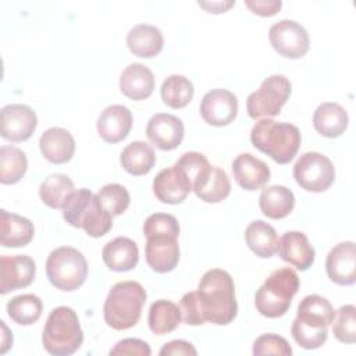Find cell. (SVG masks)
<instances>
[{
    "mask_svg": "<svg viewBox=\"0 0 356 356\" xmlns=\"http://www.w3.org/2000/svg\"><path fill=\"white\" fill-rule=\"evenodd\" d=\"M146 236L145 257L149 267L156 273H170L179 261V224L167 213L150 214L143 222Z\"/></svg>",
    "mask_w": 356,
    "mask_h": 356,
    "instance_id": "cell-1",
    "label": "cell"
},
{
    "mask_svg": "<svg viewBox=\"0 0 356 356\" xmlns=\"http://www.w3.org/2000/svg\"><path fill=\"white\" fill-rule=\"evenodd\" d=\"M196 293L204 321L227 325L236 317L235 285L225 270L213 268L206 271L199 281Z\"/></svg>",
    "mask_w": 356,
    "mask_h": 356,
    "instance_id": "cell-2",
    "label": "cell"
},
{
    "mask_svg": "<svg viewBox=\"0 0 356 356\" xmlns=\"http://www.w3.org/2000/svg\"><path fill=\"white\" fill-rule=\"evenodd\" d=\"M335 310L328 299L320 295L305 296L292 323L291 334L298 345L305 349L320 348L328 337V325L332 323Z\"/></svg>",
    "mask_w": 356,
    "mask_h": 356,
    "instance_id": "cell-3",
    "label": "cell"
},
{
    "mask_svg": "<svg viewBox=\"0 0 356 356\" xmlns=\"http://www.w3.org/2000/svg\"><path fill=\"white\" fill-rule=\"evenodd\" d=\"M300 132L296 125L277 122L271 118L257 121L250 131L252 145L278 164L289 163L300 147Z\"/></svg>",
    "mask_w": 356,
    "mask_h": 356,
    "instance_id": "cell-4",
    "label": "cell"
},
{
    "mask_svg": "<svg viewBox=\"0 0 356 356\" xmlns=\"http://www.w3.org/2000/svg\"><path fill=\"white\" fill-rule=\"evenodd\" d=\"M146 303V291L136 281H121L108 291L103 306L104 321L114 330H128L138 324L143 305Z\"/></svg>",
    "mask_w": 356,
    "mask_h": 356,
    "instance_id": "cell-5",
    "label": "cell"
},
{
    "mask_svg": "<svg viewBox=\"0 0 356 356\" xmlns=\"http://www.w3.org/2000/svg\"><path fill=\"white\" fill-rule=\"evenodd\" d=\"M61 210L70 225L85 229L92 238L106 235L113 227V216L100 204L97 195L86 188L74 191Z\"/></svg>",
    "mask_w": 356,
    "mask_h": 356,
    "instance_id": "cell-6",
    "label": "cell"
},
{
    "mask_svg": "<svg viewBox=\"0 0 356 356\" xmlns=\"http://www.w3.org/2000/svg\"><path fill=\"white\" fill-rule=\"evenodd\" d=\"M82 342L83 332L74 309L68 306L53 309L43 328V348L53 356H68L75 353Z\"/></svg>",
    "mask_w": 356,
    "mask_h": 356,
    "instance_id": "cell-7",
    "label": "cell"
},
{
    "mask_svg": "<svg viewBox=\"0 0 356 356\" xmlns=\"http://www.w3.org/2000/svg\"><path fill=\"white\" fill-rule=\"evenodd\" d=\"M299 285V277L292 268L274 270L254 295L257 312L268 318L284 316L291 307L292 298L298 293Z\"/></svg>",
    "mask_w": 356,
    "mask_h": 356,
    "instance_id": "cell-8",
    "label": "cell"
},
{
    "mask_svg": "<svg viewBox=\"0 0 356 356\" xmlns=\"http://www.w3.org/2000/svg\"><path fill=\"white\" fill-rule=\"evenodd\" d=\"M46 274L53 286L71 292L83 285L88 277V261L78 249L60 246L47 256Z\"/></svg>",
    "mask_w": 356,
    "mask_h": 356,
    "instance_id": "cell-9",
    "label": "cell"
},
{
    "mask_svg": "<svg viewBox=\"0 0 356 356\" xmlns=\"http://www.w3.org/2000/svg\"><path fill=\"white\" fill-rule=\"evenodd\" d=\"M291 82L285 75L274 74L267 76L260 88L252 92L246 100V111L250 118L275 117L291 95Z\"/></svg>",
    "mask_w": 356,
    "mask_h": 356,
    "instance_id": "cell-10",
    "label": "cell"
},
{
    "mask_svg": "<svg viewBox=\"0 0 356 356\" xmlns=\"http://www.w3.org/2000/svg\"><path fill=\"white\" fill-rule=\"evenodd\" d=\"M293 178L307 192H324L335 181V168L327 156L318 152H307L296 160Z\"/></svg>",
    "mask_w": 356,
    "mask_h": 356,
    "instance_id": "cell-11",
    "label": "cell"
},
{
    "mask_svg": "<svg viewBox=\"0 0 356 356\" xmlns=\"http://www.w3.org/2000/svg\"><path fill=\"white\" fill-rule=\"evenodd\" d=\"M268 39L273 49L286 58L303 57L310 46L307 31L293 19H281L271 25Z\"/></svg>",
    "mask_w": 356,
    "mask_h": 356,
    "instance_id": "cell-12",
    "label": "cell"
},
{
    "mask_svg": "<svg viewBox=\"0 0 356 356\" xmlns=\"http://www.w3.org/2000/svg\"><path fill=\"white\" fill-rule=\"evenodd\" d=\"M0 132L1 136L10 142L28 140L36 129V113L25 104L14 103L1 108Z\"/></svg>",
    "mask_w": 356,
    "mask_h": 356,
    "instance_id": "cell-13",
    "label": "cell"
},
{
    "mask_svg": "<svg viewBox=\"0 0 356 356\" xmlns=\"http://www.w3.org/2000/svg\"><path fill=\"white\" fill-rule=\"evenodd\" d=\"M191 192V178L177 163L170 168L161 170L153 179V193L163 203H182Z\"/></svg>",
    "mask_w": 356,
    "mask_h": 356,
    "instance_id": "cell-14",
    "label": "cell"
},
{
    "mask_svg": "<svg viewBox=\"0 0 356 356\" xmlns=\"http://www.w3.org/2000/svg\"><path fill=\"white\" fill-rule=\"evenodd\" d=\"M238 114V97L227 89L209 90L200 103L202 118L213 127L231 124Z\"/></svg>",
    "mask_w": 356,
    "mask_h": 356,
    "instance_id": "cell-15",
    "label": "cell"
},
{
    "mask_svg": "<svg viewBox=\"0 0 356 356\" xmlns=\"http://www.w3.org/2000/svg\"><path fill=\"white\" fill-rule=\"evenodd\" d=\"M36 274L33 259L26 254L0 257V293L26 288L32 284Z\"/></svg>",
    "mask_w": 356,
    "mask_h": 356,
    "instance_id": "cell-16",
    "label": "cell"
},
{
    "mask_svg": "<svg viewBox=\"0 0 356 356\" xmlns=\"http://www.w3.org/2000/svg\"><path fill=\"white\" fill-rule=\"evenodd\" d=\"M192 191L206 203H218L229 196L231 182L224 170L207 163L196 175Z\"/></svg>",
    "mask_w": 356,
    "mask_h": 356,
    "instance_id": "cell-17",
    "label": "cell"
},
{
    "mask_svg": "<svg viewBox=\"0 0 356 356\" xmlns=\"http://www.w3.org/2000/svg\"><path fill=\"white\" fill-rule=\"evenodd\" d=\"M146 135L149 140L160 150H174L184 139V122L181 118L172 114L157 113L149 120Z\"/></svg>",
    "mask_w": 356,
    "mask_h": 356,
    "instance_id": "cell-18",
    "label": "cell"
},
{
    "mask_svg": "<svg viewBox=\"0 0 356 356\" xmlns=\"http://www.w3.org/2000/svg\"><path fill=\"white\" fill-rule=\"evenodd\" d=\"M328 278L338 285H352L356 281V249L350 241L335 245L325 260Z\"/></svg>",
    "mask_w": 356,
    "mask_h": 356,
    "instance_id": "cell-19",
    "label": "cell"
},
{
    "mask_svg": "<svg viewBox=\"0 0 356 356\" xmlns=\"http://www.w3.org/2000/svg\"><path fill=\"white\" fill-rule=\"evenodd\" d=\"M277 252L281 259L300 271H306L314 263L316 252L310 245L306 234L299 231L285 232L277 245Z\"/></svg>",
    "mask_w": 356,
    "mask_h": 356,
    "instance_id": "cell-20",
    "label": "cell"
},
{
    "mask_svg": "<svg viewBox=\"0 0 356 356\" xmlns=\"http://www.w3.org/2000/svg\"><path fill=\"white\" fill-rule=\"evenodd\" d=\"M100 138L107 143H117L125 139L132 128V114L122 104L106 107L96 122Z\"/></svg>",
    "mask_w": 356,
    "mask_h": 356,
    "instance_id": "cell-21",
    "label": "cell"
},
{
    "mask_svg": "<svg viewBox=\"0 0 356 356\" xmlns=\"http://www.w3.org/2000/svg\"><path fill=\"white\" fill-rule=\"evenodd\" d=\"M232 174L236 184L245 191H257L270 179L268 165L250 153H241L232 161Z\"/></svg>",
    "mask_w": 356,
    "mask_h": 356,
    "instance_id": "cell-22",
    "label": "cell"
},
{
    "mask_svg": "<svg viewBox=\"0 0 356 356\" xmlns=\"http://www.w3.org/2000/svg\"><path fill=\"white\" fill-rule=\"evenodd\" d=\"M39 147L47 161L53 164H64L70 161L75 153V139L70 131L60 127H51L42 134Z\"/></svg>",
    "mask_w": 356,
    "mask_h": 356,
    "instance_id": "cell-23",
    "label": "cell"
},
{
    "mask_svg": "<svg viewBox=\"0 0 356 356\" xmlns=\"http://www.w3.org/2000/svg\"><path fill=\"white\" fill-rule=\"evenodd\" d=\"M102 257L111 271H129L138 264L139 249L132 239L127 236H117L104 245Z\"/></svg>",
    "mask_w": 356,
    "mask_h": 356,
    "instance_id": "cell-24",
    "label": "cell"
},
{
    "mask_svg": "<svg viewBox=\"0 0 356 356\" xmlns=\"http://www.w3.org/2000/svg\"><path fill=\"white\" fill-rule=\"evenodd\" d=\"M127 46L134 56L152 58L163 50L164 38L157 26L149 24H138L128 32Z\"/></svg>",
    "mask_w": 356,
    "mask_h": 356,
    "instance_id": "cell-25",
    "label": "cell"
},
{
    "mask_svg": "<svg viewBox=\"0 0 356 356\" xmlns=\"http://www.w3.org/2000/svg\"><path fill=\"white\" fill-rule=\"evenodd\" d=\"M120 89L132 100H145L154 89L153 72L140 63H132L120 76Z\"/></svg>",
    "mask_w": 356,
    "mask_h": 356,
    "instance_id": "cell-26",
    "label": "cell"
},
{
    "mask_svg": "<svg viewBox=\"0 0 356 356\" xmlns=\"http://www.w3.org/2000/svg\"><path fill=\"white\" fill-rule=\"evenodd\" d=\"M349 117L346 110L334 102L321 103L313 114L314 129L325 138H338L348 128Z\"/></svg>",
    "mask_w": 356,
    "mask_h": 356,
    "instance_id": "cell-27",
    "label": "cell"
},
{
    "mask_svg": "<svg viewBox=\"0 0 356 356\" xmlns=\"http://www.w3.org/2000/svg\"><path fill=\"white\" fill-rule=\"evenodd\" d=\"M1 218V246L4 248H21L26 246L35 234L33 224L26 217L8 213L6 210L0 211Z\"/></svg>",
    "mask_w": 356,
    "mask_h": 356,
    "instance_id": "cell-28",
    "label": "cell"
},
{
    "mask_svg": "<svg viewBox=\"0 0 356 356\" xmlns=\"http://www.w3.org/2000/svg\"><path fill=\"white\" fill-rule=\"evenodd\" d=\"M261 213L273 220L286 217L295 207V195L282 185H271L261 191L259 196Z\"/></svg>",
    "mask_w": 356,
    "mask_h": 356,
    "instance_id": "cell-29",
    "label": "cell"
},
{
    "mask_svg": "<svg viewBox=\"0 0 356 356\" xmlns=\"http://www.w3.org/2000/svg\"><path fill=\"white\" fill-rule=\"evenodd\" d=\"M121 165L131 175H145L147 174L156 163V154L147 142L135 140L124 147L120 156Z\"/></svg>",
    "mask_w": 356,
    "mask_h": 356,
    "instance_id": "cell-30",
    "label": "cell"
},
{
    "mask_svg": "<svg viewBox=\"0 0 356 356\" xmlns=\"http://www.w3.org/2000/svg\"><path fill=\"white\" fill-rule=\"evenodd\" d=\"M245 241L249 249L261 259L271 257L277 252V232L270 224L264 222L263 220H254L246 227Z\"/></svg>",
    "mask_w": 356,
    "mask_h": 356,
    "instance_id": "cell-31",
    "label": "cell"
},
{
    "mask_svg": "<svg viewBox=\"0 0 356 356\" xmlns=\"http://www.w3.org/2000/svg\"><path fill=\"white\" fill-rule=\"evenodd\" d=\"M182 318L181 309L171 300L159 299L149 309V328L156 335H164L174 331Z\"/></svg>",
    "mask_w": 356,
    "mask_h": 356,
    "instance_id": "cell-32",
    "label": "cell"
},
{
    "mask_svg": "<svg viewBox=\"0 0 356 356\" xmlns=\"http://www.w3.org/2000/svg\"><path fill=\"white\" fill-rule=\"evenodd\" d=\"M74 191V182L65 174H51L40 184L39 196L50 209H63Z\"/></svg>",
    "mask_w": 356,
    "mask_h": 356,
    "instance_id": "cell-33",
    "label": "cell"
},
{
    "mask_svg": "<svg viewBox=\"0 0 356 356\" xmlns=\"http://www.w3.org/2000/svg\"><path fill=\"white\" fill-rule=\"evenodd\" d=\"M42 300L33 293H22L14 296L7 303L8 317L19 325H31L42 316Z\"/></svg>",
    "mask_w": 356,
    "mask_h": 356,
    "instance_id": "cell-34",
    "label": "cell"
},
{
    "mask_svg": "<svg viewBox=\"0 0 356 356\" xmlns=\"http://www.w3.org/2000/svg\"><path fill=\"white\" fill-rule=\"evenodd\" d=\"M193 83L184 75H170L164 79L160 95L164 104L171 108H182L188 106L193 97Z\"/></svg>",
    "mask_w": 356,
    "mask_h": 356,
    "instance_id": "cell-35",
    "label": "cell"
},
{
    "mask_svg": "<svg viewBox=\"0 0 356 356\" xmlns=\"http://www.w3.org/2000/svg\"><path fill=\"white\" fill-rule=\"evenodd\" d=\"M28 160L25 153L15 146L0 147V182L4 185L17 184L26 172Z\"/></svg>",
    "mask_w": 356,
    "mask_h": 356,
    "instance_id": "cell-36",
    "label": "cell"
},
{
    "mask_svg": "<svg viewBox=\"0 0 356 356\" xmlns=\"http://www.w3.org/2000/svg\"><path fill=\"white\" fill-rule=\"evenodd\" d=\"M97 199H99L100 204L113 217L122 214L128 209L129 202H131L129 192L127 191L125 186H122L120 184H107V185H104L99 191Z\"/></svg>",
    "mask_w": 356,
    "mask_h": 356,
    "instance_id": "cell-37",
    "label": "cell"
},
{
    "mask_svg": "<svg viewBox=\"0 0 356 356\" xmlns=\"http://www.w3.org/2000/svg\"><path fill=\"white\" fill-rule=\"evenodd\" d=\"M356 307L353 305L341 306L332 318V332L339 342L355 343L356 341Z\"/></svg>",
    "mask_w": 356,
    "mask_h": 356,
    "instance_id": "cell-38",
    "label": "cell"
},
{
    "mask_svg": "<svg viewBox=\"0 0 356 356\" xmlns=\"http://www.w3.org/2000/svg\"><path fill=\"white\" fill-rule=\"evenodd\" d=\"M253 355H280V356H291L292 348L284 337L277 334H264L260 335L253 343Z\"/></svg>",
    "mask_w": 356,
    "mask_h": 356,
    "instance_id": "cell-39",
    "label": "cell"
},
{
    "mask_svg": "<svg viewBox=\"0 0 356 356\" xmlns=\"http://www.w3.org/2000/svg\"><path fill=\"white\" fill-rule=\"evenodd\" d=\"M179 309H181V313H182L184 323H186L188 325H200V324L204 323V317L202 314V309H200V305H199L196 291L195 292H188L182 296Z\"/></svg>",
    "mask_w": 356,
    "mask_h": 356,
    "instance_id": "cell-40",
    "label": "cell"
},
{
    "mask_svg": "<svg viewBox=\"0 0 356 356\" xmlns=\"http://www.w3.org/2000/svg\"><path fill=\"white\" fill-rule=\"evenodd\" d=\"M152 353L150 346L138 338H127L114 345L110 350V355H138V356H149Z\"/></svg>",
    "mask_w": 356,
    "mask_h": 356,
    "instance_id": "cell-41",
    "label": "cell"
},
{
    "mask_svg": "<svg viewBox=\"0 0 356 356\" xmlns=\"http://www.w3.org/2000/svg\"><path fill=\"white\" fill-rule=\"evenodd\" d=\"M245 6L253 13L260 17H273L275 15L281 6V0H253V1H245Z\"/></svg>",
    "mask_w": 356,
    "mask_h": 356,
    "instance_id": "cell-42",
    "label": "cell"
},
{
    "mask_svg": "<svg viewBox=\"0 0 356 356\" xmlns=\"http://www.w3.org/2000/svg\"><path fill=\"white\" fill-rule=\"evenodd\" d=\"M159 353L161 356H165V355H192V356H195V355H197L193 345L184 339H174L168 343H164Z\"/></svg>",
    "mask_w": 356,
    "mask_h": 356,
    "instance_id": "cell-43",
    "label": "cell"
},
{
    "mask_svg": "<svg viewBox=\"0 0 356 356\" xmlns=\"http://www.w3.org/2000/svg\"><path fill=\"white\" fill-rule=\"evenodd\" d=\"M235 4V1H211V3H200L199 1V6L206 8L209 13H214V14H218V13H225L228 8H231L232 6Z\"/></svg>",
    "mask_w": 356,
    "mask_h": 356,
    "instance_id": "cell-44",
    "label": "cell"
}]
</instances>
